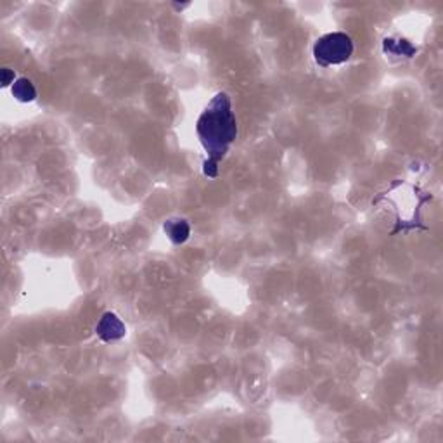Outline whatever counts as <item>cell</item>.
I'll list each match as a JSON object with an SVG mask.
<instances>
[{
    "mask_svg": "<svg viewBox=\"0 0 443 443\" xmlns=\"http://www.w3.org/2000/svg\"><path fill=\"white\" fill-rule=\"evenodd\" d=\"M96 333L101 340L106 341V343H111V341L122 340L126 334V328L118 315L112 314V312H108V314H104L103 317H101L99 324H97L96 328Z\"/></svg>",
    "mask_w": 443,
    "mask_h": 443,
    "instance_id": "3957f363",
    "label": "cell"
},
{
    "mask_svg": "<svg viewBox=\"0 0 443 443\" xmlns=\"http://www.w3.org/2000/svg\"><path fill=\"white\" fill-rule=\"evenodd\" d=\"M14 71L9 70V68H3L2 70V87H9L10 83H14Z\"/></svg>",
    "mask_w": 443,
    "mask_h": 443,
    "instance_id": "8992f818",
    "label": "cell"
},
{
    "mask_svg": "<svg viewBox=\"0 0 443 443\" xmlns=\"http://www.w3.org/2000/svg\"><path fill=\"white\" fill-rule=\"evenodd\" d=\"M196 132L205 151L208 152V159L203 168L205 175L215 179L219 175V163L225 158L228 147L238 137V122L232 111L228 94L219 92L213 96V99L199 116Z\"/></svg>",
    "mask_w": 443,
    "mask_h": 443,
    "instance_id": "6da1fadb",
    "label": "cell"
},
{
    "mask_svg": "<svg viewBox=\"0 0 443 443\" xmlns=\"http://www.w3.org/2000/svg\"><path fill=\"white\" fill-rule=\"evenodd\" d=\"M351 54H354V40L343 31L324 35L314 45V59L322 68L347 63Z\"/></svg>",
    "mask_w": 443,
    "mask_h": 443,
    "instance_id": "7a4b0ae2",
    "label": "cell"
},
{
    "mask_svg": "<svg viewBox=\"0 0 443 443\" xmlns=\"http://www.w3.org/2000/svg\"><path fill=\"white\" fill-rule=\"evenodd\" d=\"M165 234L173 245H184L191 235V225L184 219H170L165 222Z\"/></svg>",
    "mask_w": 443,
    "mask_h": 443,
    "instance_id": "277c9868",
    "label": "cell"
},
{
    "mask_svg": "<svg viewBox=\"0 0 443 443\" xmlns=\"http://www.w3.org/2000/svg\"><path fill=\"white\" fill-rule=\"evenodd\" d=\"M10 90H13V96L20 103H31V101L37 99V89L31 83V80L28 78H17L13 83V89Z\"/></svg>",
    "mask_w": 443,
    "mask_h": 443,
    "instance_id": "5b68a950",
    "label": "cell"
}]
</instances>
